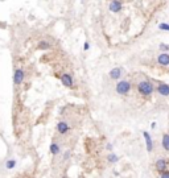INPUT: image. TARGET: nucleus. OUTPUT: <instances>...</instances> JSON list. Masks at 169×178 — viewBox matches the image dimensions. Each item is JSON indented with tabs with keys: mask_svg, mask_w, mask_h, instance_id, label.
<instances>
[{
	"mask_svg": "<svg viewBox=\"0 0 169 178\" xmlns=\"http://www.w3.org/2000/svg\"><path fill=\"white\" fill-rule=\"evenodd\" d=\"M139 91L141 92L143 95H151L152 92H153V86H152L151 82H148V81H143V82H140L139 83Z\"/></svg>",
	"mask_w": 169,
	"mask_h": 178,
	"instance_id": "f257e3e1",
	"label": "nucleus"
},
{
	"mask_svg": "<svg viewBox=\"0 0 169 178\" xmlns=\"http://www.w3.org/2000/svg\"><path fill=\"white\" fill-rule=\"evenodd\" d=\"M130 88H131V85H130V82H127V81L119 82L118 86H116V91L119 92V94H122V95L127 94V92L130 91Z\"/></svg>",
	"mask_w": 169,
	"mask_h": 178,
	"instance_id": "f03ea898",
	"label": "nucleus"
},
{
	"mask_svg": "<svg viewBox=\"0 0 169 178\" xmlns=\"http://www.w3.org/2000/svg\"><path fill=\"white\" fill-rule=\"evenodd\" d=\"M24 77H25V73L24 70H21V69H17V70H15L13 73V83L15 85H21L23 81H24Z\"/></svg>",
	"mask_w": 169,
	"mask_h": 178,
	"instance_id": "7ed1b4c3",
	"label": "nucleus"
},
{
	"mask_svg": "<svg viewBox=\"0 0 169 178\" xmlns=\"http://www.w3.org/2000/svg\"><path fill=\"white\" fill-rule=\"evenodd\" d=\"M61 81L62 83H64V86H66V87H73V78L70 74H64L61 77Z\"/></svg>",
	"mask_w": 169,
	"mask_h": 178,
	"instance_id": "20e7f679",
	"label": "nucleus"
},
{
	"mask_svg": "<svg viewBox=\"0 0 169 178\" xmlns=\"http://www.w3.org/2000/svg\"><path fill=\"white\" fill-rule=\"evenodd\" d=\"M157 61H158V64H160V65L168 66L169 65V54H168V53H161V54L158 55Z\"/></svg>",
	"mask_w": 169,
	"mask_h": 178,
	"instance_id": "39448f33",
	"label": "nucleus"
},
{
	"mask_svg": "<svg viewBox=\"0 0 169 178\" xmlns=\"http://www.w3.org/2000/svg\"><path fill=\"white\" fill-rule=\"evenodd\" d=\"M143 135H144V138H145V144H147V150L151 152L152 149H153V143H152L151 135L148 133V132H143Z\"/></svg>",
	"mask_w": 169,
	"mask_h": 178,
	"instance_id": "423d86ee",
	"label": "nucleus"
},
{
	"mask_svg": "<svg viewBox=\"0 0 169 178\" xmlns=\"http://www.w3.org/2000/svg\"><path fill=\"white\" fill-rule=\"evenodd\" d=\"M122 9V4L120 1H116V0H112L110 3V11L111 12H119Z\"/></svg>",
	"mask_w": 169,
	"mask_h": 178,
	"instance_id": "0eeeda50",
	"label": "nucleus"
},
{
	"mask_svg": "<svg viewBox=\"0 0 169 178\" xmlns=\"http://www.w3.org/2000/svg\"><path fill=\"white\" fill-rule=\"evenodd\" d=\"M157 91H158V94L164 95V96H168L169 95V86L168 85H160L157 88Z\"/></svg>",
	"mask_w": 169,
	"mask_h": 178,
	"instance_id": "6e6552de",
	"label": "nucleus"
},
{
	"mask_svg": "<svg viewBox=\"0 0 169 178\" xmlns=\"http://www.w3.org/2000/svg\"><path fill=\"white\" fill-rule=\"evenodd\" d=\"M57 129L59 133H66V132L69 131V125L65 123V121H61V123L57 124Z\"/></svg>",
	"mask_w": 169,
	"mask_h": 178,
	"instance_id": "1a4fd4ad",
	"label": "nucleus"
},
{
	"mask_svg": "<svg viewBox=\"0 0 169 178\" xmlns=\"http://www.w3.org/2000/svg\"><path fill=\"white\" fill-rule=\"evenodd\" d=\"M120 75H122V70L119 67H115V69H112V70L110 71V77L112 79H118V78H120Z\"/></svg>",
	"mask_w": 169,
	"mask_h": 178,
	"instance_id": "9d476101",
	"label": "nucleus"
},
{
	"mask_svg": "<svg viewBox=\"0 0 169 178\" xmlns=\"http://www.w3.org/2000/svg\"><path fill=\"white\" fill-rule=\"evenodd\" d=\"M156 166L160 171H164L165 169H167V161H165L164 158H161V160H158L156 162Z\"/></svg>",
	"mask_w": 169,
	"mask_h": 178,
	"instance_id": "9b49d317",
	"label": "nucleus"
},
{
	"mask_svg": "<svg viewBox=\"0 0 169 178\" xmlns=\"http://www.w3.org/2000/svg\"><path fill=\"white\" fill-rule=\"evenodd\" d=\"M163 148L169 152V135H164L163 137Z\"/></svg>",
	"mask_w": 169,
	"mask_h": 178,
	"instance_id": "f8f14e48",
	"label": "nucleus"
},
{
	"mask_svg": "<svg viewBox=\"0 0 169 178\" xmlns=\"http://www.w3.org/2000/svg\"><path fill=\"white\" fill-rule=\"evenodd\" d=\"M50 153L52 154H58L59 153V147L57 144H52L50 145Z\"/></svg>",
	"mask_w": 169,
	"mask_h": 178,
	"instance_id": "ddd939ff",
	"label": "nucleus"
},
{
	"mask_svg": "<svg viewBox=\"0 0 169 178\" xmlns=\"http://www.w3.org/2000/svg\"><path fill=\"white\" fill-rule=\"evenodd\" d=\"M5 166H7V169H13V168L16 166V160H9V161H7V164H5Z\"/></svg>",
	"mask_w": 169,
	"mask_h": 178,
	"instance_id": "4468645a",
	"label": "nucleus"
},
{
	"mask_svg": "<svg viewBox=\"0 0 169 178\" xmlns=\"http://www.w3.org/2000/svg\"><path fill=\"white\" fill-rule=\"evenodd\" d=\"M49 48H50V45H49L48 42H45V41L40 42V45H38V49H49Z\"/></svg>",
	"mask_w": 169,
	"mask_h": 178,
	"instance_id": "2eb2a0df",
	"label": "nucleus"
},
{
	"mask_svg": "<svg viewBox=\"0 0 169 178\" xmlns=\"http://www.w3.org/2000/svg\"><path fill=\"white\" fill-rule=\"evenodd\" d=\"M158 29H161V31H168V32H169V25H168V24H164V22H163V24L158 25Z\"/></svg>",
	"mask_w": 169,
	"mask_h": 178,
	"instance_id": "dca6fc26",
	"label": "nucleus"
},
{
	"mask_svg": "<svg viewBox=\"0 0 169 178\" xmlns=\"http://www.w3.org/2000/svg\"><path fill=\"white\" fill-rule=\"evenodd\" d=\"M108 161H110V162H116L118 156H115V154H110V156H108Z\"/></svg>",
	"mask_w": 169,
	"mask_h": 178,
	"instance_id": "f3484780",
	"label": "nucleus"
},
{
	"mask_svg": "<svg viewBox=\"0 0 169 178\" xmlns=\"http://www.w3.org/2000/svg\"><path fill=\"white\" fill-rule=\"evenodd\" d=\"M160 49L161 50H169V46L168 45H160Z\"/></svg>",
	"mask_w": 169,
	"mask_h": 178,
	"instance_id": "a211bd4d",
	"label": "nucleus"
},
{
	"mask_svg": "<svg viewBox=\"0 0 169 178\" xmlns=\"http://www.w3.org/2000/svg\"><path fill=\"white\" fill-rule=\"evenodd\" d=\"M89 48H90V45H89L87 42H85V45H83V49H85V50H89Z\"/></svg>",
	"mask_w": 169,
	"mask_h": 178,
	"instance_id": "6ab92c4d",
	"label": "nucleus"
},
{
	"mask_svg": "<svg viewBox=\"0 0 169 178\" xmlns=\"http://www.w3.org/2000/svg\"><path fill=\"white\" fill-rule=\"evenodd\" d=\"M163 177H165V178H169V173H164V174H163Z\"/></svg>",
	"mask_w": 169,
	"mask_h": 178,
	"instance_id": "aec40b11",
	"label": "nucleus"
}]
</instances>
